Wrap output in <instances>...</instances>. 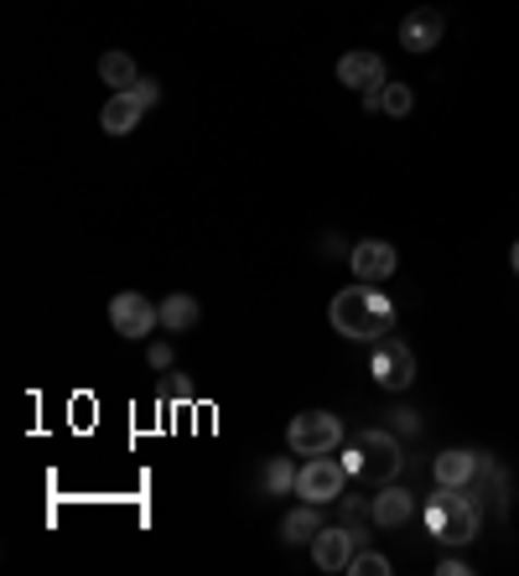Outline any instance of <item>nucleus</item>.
I'll return each instance as SVG.
<instances>
[{
  "label": "nucleus",
  "mask_w": 519,
  "mask_h": 576,
  "mask_svg": "<svg viewBox=\"0 0 519 576\" xmlns=\"http://www.w3.org/2000/svg\"><path fill=\"white\" fill-rule=\"evenodd\" d=\"M327 322H333L338 338L379 343V338H389V327H395V307H389L379 291H369V280H359V286H348V291L333 297Z\"/></svg>",
  "instance_id": "f257e3e1"
},
{
  "label": "nucleus",
  "mask_w": 519,
  "mask_h": 576,
  "mask_svg": "<svg viewBox=\"0 0 519 576\" xmlns=\"http://www.w3.org/2000/svg\"><path fill=\"white\" fill-rule=\"evenodd\" d=\"M338 84L359 88V94H379V88L389 84L385 58H379V52H343V58H338Z\"/></svg>",
  "instance_id": "9b49d317"
},
{
  "label": "nucleus",
  "mask_w": 519,
  "mask_h": 576,
  "mask_svg": "<svg viewBox=\"0 0 519 576\" xmlns=\"http://www.w3.org/2000/svg\"><path fill=\"white\" fill-rule=\"evenodd\" d=\"M172 343H152V348H146V363H152V369H172Z\"/></svg>",
  "instance_id": "5701e85b"
},
{
  "label": "nucleus",
  "mask_w": 519,
  "mask_h": 576,
  "mask_svg": "<svg viewBox=\"0 0 519 576\" xmlns=\"http://www.w3.org/2000/svg\"><path fill=\"white\" fill-rule=\"evenodd\" d=\"M432 478H436V489H473L483 478H494V463H488L483 452L452 447V452H436Z\"/></svg>",
  "instance_id": "0eeeda50"
},
{
  "label": "nucleus",
  "mask_w": 519,
  "mask_h": 576,
  "mask_svg": "<svg viewBox=\"0 0 519 576\" xmlns=\"http://www.w3.org/2000/svg\"><path fill=\"white\" fill-rule=\"evenodd\" d=\"M130 94H135V99H141L146 109L161 105V84H156V79H135V84H130Z\"/></svg>",
  "instance_id": "412c9836"
},
{
  "label": "nucleus",
  "mask_w": 519,
  "mask_h": 576,
  "mask_svg": "<svg viewBox=\"0 0 519 576\" xmlns=\"http://www.w3.org/2000/svg\"><path fill=\"white\" fill-rule=\"evenodd\" d=\"M348 265H353V276H359V280L379 286V280L395 276L400 255H395V244H389V239H359V244H353V255H348Z\"/></svg>",
  "instance_id": "9d476101"
},
{
  "label": "nucleus",
  "mask_w": 519,
  "mask_h": 576,
  "mask_svg": "<svg viewBox=\"0 0 519 576\" xmlns=\"http://www.w3.org/2000/svg\"><path fill=\"white\" fill-rule=\"evenodd\" d=\"M323 535V504H297L291 514H281V545H312Z\"/></svg>",
  "instance_id": "2eb2a0df"
},
{
  "label": "nucleus",
  "mask_w": 519,
  "mask_h": 576,
  "mask_svg": "<svg viewBox=\"0 0 519 576\" xmlns=\"http://www.w3.org/2000/svg\"><path fill=\"white\" fill-rule=\"evenodd\" d=\"M338 447H343V421L333 410H302V416H291L286 452H297V457H327V452H338Z\"/></svg>",
  "instance_id": "20e7f679"
},
{
  "label": "nucleus",
  "mask_w": 519,
  "mask_h": 576,
  "mask_svg": "<svg viewBox=\"0 0 519 576\" xmlns=\"http://www.w3.org/2000/svg\"><path fill=\"white\" fill-rule=\"evenodd\" d=\"M411 514H415V499L400 483H385V489L369 499V525H379V530H400Z\"/></svg>",
  "instance_id": "ddd939ff"
},
{
  "label": "nucleus",
  "mask_w": 519,
  "mask_h": 576,
  "mask_svg": "<svg viewBox=\"0 0 519 576\" xmlns=\"http://www.w3.org/2000/svg\"><path fill=\"white\" fill-rule=\"evenodd\" d=\"M369 374H374L379 389H411L415 353L400 338H379V343H374V359H369Z\"/></svg>",
  "instance_id": "6e6552de"
},
{
  "label": "nucleus",
  "mask_w": 519,
  "mask_h": 576,
  "mask_svg": "<svg viewBox=\"0 0 519 576\" xmlns=\"http://www.w3.org/2000/svg\"><path fill=\"white\" fill-rule=\"evenodd\" d=\"M109 327L130 343L152 338L156 327H161V301L141 297V291H120V297L109 301Z\"/></svg>",
  "instance_id": "39448f33"
},
{
  "label": "nucleus",
  "mask_w": 519,
  "mask_h": 576,
  "mask_svg": "<svg viewBox=\"0 0 519 576\" xmlns=\"http://www.w3.org/2000/svg\"><path fill=\"white\" fill-rule=\"evenodd\" d=\"M379 109H385L389 120H406V115L415 109L411 84H385V94H379Z\"/></svg>",
  "instance_id": "6ab92c4d"
},
{
  "label": "nucleus",
  "mask_w": 519,
  "mask_h": 576,
  "mask_svg": "<svg viewBox=\"0 0 519 576\" xmlns=\"http://www.w3.org/2000/svg\"><path fill=\"white\" fill-rule=\"evenodd\" d=\"M359 545H364V540H359L353 525H323V535L312 540V561H317L323 572H348V561H353Z\"/></svg>",
  "instance_id": "1a4fd4ad"
},
{
  "label": "nucleus",
  "mask_w": 519,
  "mask_h": 576,
  "mask_svg": "<svg viewBox=\"0 0 519 576\" xmlns=\"http://www.w3.org/2000/svg\"><path fill=\"white\" fill-rule=\"evenodd\" d=\"M343 468H348V478H359L369 489H385L406 468V447H400V436L389 427H364L353 436V447L343 452Z\"/></svg>",
  "instance_id": "f03ea898"
},
{
  "label": "nucleus",
  "mask_w": 519,
  "mask_h": 576,
  "mask_svg": "<svg viewBox=\"0 0 519 576\" xmlns=\"http://www.w3.org/2000/svg\"><path fill=\"white\" fill-rule=\"evenodd\" d=\"M146 120V105L135 99V94H109L105 109H99V125H105V135H130V130Z\"/></svg>",
  "instance_id": "4468645a"
},
{
  "label": "nucleus",
  "mask_w": 519,
  "mask_h": 576,
  "mask_svg": "<svg viewBox=\"0 0 519 576\" xmlns=\"http://www.w3.org/2000/svg\"><path fill=\"white\" fill-rule=\"evenodd\" d=\"M509 265H515V276H519V239H515V250H509Z\"/></svg>",
  "instance_id": "bb28decb"
},
{
  "label": "nucleus",
  "mask_w": 519,
  "mask_h": 576,
  "mask_svg": "<svg viewBox=\"0 0 519 576\" xmlns=\"http://www.w3.org/2000/svg\"><path fill=\"white\" fill-rule=\"evenodd\" d=\"M436 572H442V576H468L473 566H468V561H457V555H442V561H436Z\"/></svg>",
  "instance_id": "393cba45"
},
{
  "label": "nucleus",
  "mask_w": 519,
  "mask_h": 576,
  "mask_svg": "<svg viewBox=\"0 0 519 576\" xmlns=\"http://www.w3.org/2000/svg\"><path fill=\"white\" fill-rule=\"evenodd\" d=\"M348 255H353V244L343 250V239L338 235H323V260H348Z\"/></svg>",
  "instance_id": "b1692460"
},
{
  "label": "nucleus",
  "mask_w": 519,
  "mask_h": 576,
  "mask_svg": "<svg viewBox=\"0 0 519 576\" xmlns=\"http://www.w3.org/2000/svg\"><path fill=\"white\" fill-rule=\"evenodd\" d=\"M197 317H203V307L193 297H182V291L161 301V327L167 333H188V327H197Z\"/></svg>",
  "instance_id": "f3484780"
},
{
  "label": "nucleus",
  "mask_w": 519,
  "mask_h": 576,
  "mask_svg": "<svg viewBox=\"0 0 519 576\" xmlns=\"http://www.w3.org/2000/svg\"><path fill=\"white\" fill-rule=\"evenodd\" d=\"M297 472L302 468H291V457H270L260 483H265V493H297Z\"/></svg>",
  "instance_id": "a211bd4d"
},
{
  "label": "nucleus",
  "mask_w": 519,
  "mask_h": 576,
  "mask_svg": "<svg viewBox=\"0 0 519 576\" xmlns=\"http://www.w3.org/2000/svg\"><path fill=\"white\" fill-rule=\"evenodd\" d=\"M99 79L109 84V94H125L141 73H135V58H130V52H105V58H99Z\"/></svg>",
  "instance_id": "dca6fc26"
},
{
  "label": "nucleus",
  "mask_w": 519,
  "mask_h": 576,
  "mask_svg": "<svg viewBox=\"0 0 519 576\" xmlns=\"http://www.w3.org/2000/svg\"><path fill=\"white\" fill-rule=\"evenodd\" d=\"M415 427H421L415 410H389V431H395V436H415Z\"/></svg>",
  "instance_id": "4be33fe9"
},
{
  "label": "nucleus",
  "mask_w": 519,
  "mask_h": 576,
  "mask_svg": "<svg viewBox=\"0 0 519 576\" xmlns=\"http://www.w3.org/2000/svg\"><path fill=\"white\" fill-rule=\"evenodd\" d=\"M167 395H172V400H193V384H188V380H172V384H167Z\"/></svg>",
  "instance_id": "a878e982"
},
{
  "label": "nucleus",
  "mask_w": 519,
  "mask_h": 576,
  "mask_svg": "<svg viewBox=\"0 0 519 576\" xmlns=\"http://www.w3.org/2000/svg\"><path fill=\"white\" fill-rule=\"evenodd\" d=\"M442 37H447V16H442L436 5H421V11H411V16L400 22V47H406V52H432Z\"/></svg>",
  "instance_id": "f8f14e48"
},
{
  "label": "nucleus",
  "mask_w": 519,
  "mask_h": 576,
  "mask_svg": "<svg viewBox=\"0 0 519 576\" xmlns=\"http://www.w3.org/2000/svg\"><path fill=\"white\" fill-rule=\"evenodd\" d=\"M348 572H353V576H389V561L379 551L359 545V551H353V561H348Z\"/></svg>",
  "instance_id": "aec40b11"
},
{
  "label": "nucleus",
  "mask_w": 519,
  "mask_h": 576,
  "mask_svg": "<svg viewBox=\"0 0 519 576\" xmlns=\"http://www.w3.org/2000/svg\"><path fill=\"white\" fill-rule=\"evenodd\" d=\"M343 483H348V468L343 457H306V468L297 472V499L306 504H338L343 499Z\"/></svg>",
  "instance_id": "423d86ee"
},
{
  "label": "nucleus",
  "mask_w": 519,
  "mask_h": 576,
  "mask_svg": "<svg viewBox=\"0 0 519 576\" xmlns=\"http://www.w3.org/2000/svg\"><path fill=\"white\" fill-rule=\"evenodd\" d=\"M426 525H432V535L447 545V551H457V545H468L478 535L483 509L473 504V493L468 489H436L432 499H426Z\"/></svg>",
  "instance_id": "7ed1b4c3"
}]
</instances>
